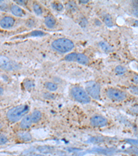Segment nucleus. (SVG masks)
I'll list each match as a JSON object with an SVG mask.
<instances>
[{
	"mask_svg": "<svg viewBox=\"0 0 138 156\" xmlns=\"http://www.w3.org/2000/svg\"><path fill=\"white\" fill-rule=\"evenodd\" d=\"M15 24V20L12 17L6 16L0 20V26L3 29H10Z\"/></svg>",
	"mask_w": 138,
	"mask_h": 156,
	"instance_id": "obj_8",
	"label": "nucleus"
},
{
	"mask_svg": "<svg viewBox=\"0 0 138 156\" xmlns=\"http://www.w3.org/2000/svg\"><path fill=\"white\" fill-rule=\"evenodd\" d=\"M56 24V20L53 16H48L45 18V24L49 28H53L55 27Z\"/></svg>",
	"mask_w": 138,
	"mask_h": 156,
	"instance_id": "obj_14",
	"label": "nucleus"
},
{
	"mask_svg": "<svg viewBox=\"0 0 138 156\" xmlns=\"http://www.w3.org/2000/svg\"><path fill=\"white\" fill-rule=\"evenodd\" d=\"M91 124L95 127H104L108 124V120L101 115H95L91 117Z\"/></svg>",
	"mask_w": 138,
	"mask_h": 156,
	"instance_id": "obj_7",
	"label": "nucleus"
},
{
	"mask_svg": "<svg viewBox=\"0 0 138 156\" xmlns=\"http://www.w3.org/2000/svg\"><path fill=\"white\" fill-rule=\"evenodd\" d=\"M67 8L68 9H69V10H71V9H74L76 8V5H75V3H74L73 2H70L68 3V6H67Z\"/></svg>",
	"mask_w": 138,
	"mask_h": 156,
	"instance_id": "obj_26",
	"label": "nucleus"
},
{
	"mask_svg": "<svg viewBox=\"0 0 138 156\" xmlns=\"http://www.w3.org/2000/svg\"><path fill=\"white\" fill-rule=\"evenodd\" d=\"M29 107L27 105L17 106L9 110L6 114V117L10 122H19L27 115Z\"/></svg>",
	"mask_w": 138,
	"mask_h": 156,
	"instance_id": "obj_1",
	"label": "nucleus"
},
{
	"mask_svg": "<svg viewBox=\"0 0 138 156\" xmlns=\"http://www.w3.org/2000/svg\"><path fill=\"white\" fill-rule=\"evenodd\" d=\"M0 68L6 71H12L19 69V65L7 57L0 55Z\"/></svg>",
	"mask_w": 138,
	"mask_h": 156,
	"instance_id": "obj_5",
	"label": "nucleus"
},
{
	"mask_svg": "<svg viewBox=\"0 0 138 156\" xmlns=\"http://www.w3.org/2000/svg\"><path fill=\"white\" fill-rule=\"evenodd\" d=\"M80 2H81V3H87V2H88V1H80Z\"/></svg>",
	"mask_w": 138,
	"mask_h": 156,
	"instance_id": "obj_29",
	"label": "nucleus"
},
{
	"mask_svg": "<svg viewBox=\"0 0 138 156\" xmlns=\"http://www.w3.org/2000/svg\"><path fill=\"white\" fill-rule=\"evenodd\" d=\"M8 138H7V137L5 135L0 134V145L5 144L6 143L8 142Z\"/></svg>",
	"mask_w": 138,
	"mask_h": 156,
	"instance_id": "obj_23",
	"label": "nucleus"
},
{
	"mask_svg": "<svg viewBox=\"0 0 138 156\" xmlns=\"http://www.w3.org/2000/svg\"><path fill=\"white\" fill-rule=\"evenodd\" d=\"M33 156H43V155H33Z\"/></svg>",
	"mask_w": 138,
	"mask_h": 156,
	"instance_id": "obj_30",
	"label": "nucleus"
},
{
	"mask_svg": "<svg viewBox=\"0 0 138 156\" xmlns=\"http://www.w3.org/2000/svg\"><path fill=\"white\" fill-rule=\"evenodd\" d=\"M37 150L40 152H41V153H50L53 151L54 148L49 146H39V147L37 148Z\"/></svg>",
	"mask_w": 138,
	"mask_h": 156,
	"instance_id": "obj_15",
	"label": "nucleus"
},
{
	"mask_svg": "<svg viewBox=\"0 0 138 156\" xmlns=\"http://www.w3.org/2000/svg\"><path fill=\"white\" fill-rule=\"evenodd\" d=\"M10 10L14 15L17 16V17H21L24 14L23 9L17 5H12L10 7Z\"/></svg>",
	"mask_w": 138,
	"mask_h": 156,
	"instance_id": "obj_10",
	"label": "nucleus"
},
{
	"mask_svg": "<svg viewBox=\"0 0 138 156\" xmlns=\"http://www.w3.org/2000/svg\"><path fill=\"white\" fill-rule=\"evenodd\" d=\"M86 92L88 95L94 99H99L100 98L101 87L98 83L90 81L86 85Z\"/></svg>",
	"mask_w": 138,
	"mask_h": 156,
	"instance_id": "obj_4",
	"label": "nucleus"
},
{
	"mask_svg": "<svg viewBox=\"0 0 138 156\" xmlns=\"http://www.w3.org/2000/svg\"><path fill=\"white\" fill-rule=\"evenodd\" d=\"M107 97L112 101H121L126 98V93L121 90L111 88L107 91Z\"/></svg>",
	"mask_w": 138,
	"mask_h": 156,
	"instance_id": "obj_6",
	"label": "nucleus"
},
{
	"mask_svg": "<svg viewBox=\"0 0 138 156\" xmlns=\"http://www.w3.org/2000/svg\"><path fill=\"white\" fill-rule=\"evenodd\" d=\"M31 119H32V122L33 124H36V123L39 122L40 121V119H42V113L41 112L39 111H35L32 113V115H31Z\"/></svg>",
	"mask_w": 138,
	"mask_h": 156,
	"instance_id": "obj_13",
	"label": "nucleus"
},
{
	"mask_svg": "<svg viewBox=\"0 0 138 156\" xmlns=\"http://www.w3.org/2000/svg\"><path fill=\"white\" fill-rule=\"evenodd\" d=\"M17 136L21 140L24 141V142H29L32 139V135L29 133H27V132L19 133L17 134Z\"/></svg>",
	"mask_w": 138,
	"mask_h": 156,
	"instance_id": "obj_12",
	"label": "nucleus"
},
{
	"mask_svg": "<svg viewBox=\"0 0 138 156\" xmlns=\"http://www.w3.org/2000/svg\"><path fill=\"white\" fill-rule=\"evenodd\" d=\"M15 2L17 3H18V4H25L26 3V1H15Z\"/></svg>",
	"mask_w": 138,
	"mask_h": 156,
	"instance_id": "obj_27",
	"label": "nucleus"
},
{
	"mask_svg": "<svg viewBox=\"0 0 138 156\" xmlns=\"http://www.w3.org/2000/svg\"><path fill=\"white\" fill-rule=\"evenodd\" d=\"M71 94L75 101L82 104L91 102V97L88 96L86 90L80 87H73L71 90Z\"/></svg>",
	"mask_w": 138,
	"mask_h": 156,
	"instance_id": "obj_3",
	"label": "nucleus"
},
{
	"mask_svg": "<svg viewBox=\"0 0 138 156\" xmlns=\"http://www.w3.org/2000/svg\"><path fill=\"white\" fill-rule=\"evenodd\" d=\"M45 87L49 91L53 92L58 90V85L53 82H46L45 83Z\"/></svg>",
	"mask_w": 138,
	"mask_h": 156,
	"instance_id": "obj_16",
	"label": "nucleus"
},
{
	"mask_svg": "<svg viewBox=\"0 0 138 156\" xmlns=\"http://www.w3.org/2000/svg\"><path fill=\"white\" fill-rule=\"evenodd\" d=\"M76 61L79 63L82 64V65H87L89 62V59L86 55L83 54H77Z\"/></svg>",
	"mask_w": 138,
	"mask_h": 156,
	"instance_id": "obj_11",
	"label": "nucleus"
},
{
	"mask_svg": "<svg viewBox=\"0 0 138 156\" xmlns=\"http://www.w3.org/2000/svg\"><path fill=\"white\" fill-rule=\"evenodd\" d=\"M32 124L33 122L31 116L30 115H26L21 119V122H20V127L22 129H28L32 126Z\"/></svg>",
	"mask_w": 138,
	"mask_h": 156,
	"instance_id": "obj_9",
	"label": "nucleus"
},
{
	"mask_svg": "<svg viewBox=\"0 0 138 156\" xmlns=\"http://www.w3.org/2000/svg\"><path fill=\"white\" fill-rule=\"evenodd\" d=\"M99 46H100L101 49L104 51H105V52L108 53L112 51V48L110 47V45H108V44L105 43V42H100V43H99Z\"/></svg>",
	"mask_w": 138,
	"mask_h": 156,
	"instance_id": "obj_17",
	"label": "nucleus"
},
{
	"mask_svg": "<svg viewBox=\"0 0 138 156\" xmlns=\"http://www.w3.org/2000/svg\"><path fill=\"white\" fill-rule=\"evenodd\" d=\"M3 93V89L1 87H0V95H1Z\"/></svg>",
	"mask_w": 138,
	"mask_h": 156,
	"instance_id": "obj_28",
	"label": "nucleus"
},
{
	"mask_svg": "<svg viewBox=\"0 0 138 156\" xmlns=\"http://www.w3.org/2000/svg\"><path fill=\"white\" fill-rule=\"evenodd\" d=\"M33 10H34V12L37 15H40L42 14V8L40 5H39L38 3H35L33 4Z\"/></svg>",
	"mask_w": 138,
	"mask_h": 156,
	"instance_id": "obj_21",
	"label": "nucleus"
},
{
	"mask_svg": "<svg viewBox=\"0 0 138 156\" xmlns=\"http://www.w3.org/2000/svg\"><path fill=\"white\" fill-rule=\"evenodd\" d=\"M52 6L55 9H56L57 10H62L63 8V6H62V3H53Z\"/></svg>",
	"mask_w": 138,
	"mask_h": 156,
	"instance_id": "obj_24",
	"label": "nucleus"
},
{
	"mask_svg": "<svg viewBox=\"0 0 138 156\" xmlns=\"http://www.w3.org/2000/svg\"><path fill=\"white\" fill-rule=\"evenodd\" d=\"M1 127H2V126H1V124H0V129H1Z\"/></svg>",
	"mask_w": 138,
	"mask_h": 156,
	"instance_id": "obj_31",
	"label": "nucleus"
},
{
	"mask_svg": "<svg viewBox=\"0 0 138 156\" xmlns=\"http://www.w3.org/2000/svg\"><path fill=\"white\" fill-rule=\"evenodd\" d=\"M77 54H76V53H71V54H68L67 56L65 57V60L69 62L76 61Z\"/></svg>",
	"mask_w": 138,
	"mask_h": 156,
	"instance_id": "obj_20",
	"label": "nucleus"
},
{
	"mask_svg": "<svg viewBox=\"0 0 138 156\" xmlns=\"http://www.w3.org/2000/svg\"><path fill=\"white\" fill-rule=\"evenodd\" d=\"M126 72V67H124V66L118 65L115 68V73L117 75H123Z\"/></svg>",
	"mask_w": 138,
	"mask_h": 156,
	"instance_id": "obj_18",
	"label": "nucleus"
},
{
	"mask_svg": "<svg viewBox=\"0 0 138 156\" xmlns=\"http://www.w3.org/2000/svg\"><path fill=\"white\" fill-rule=\"evenodd\" d=\"M52 47L60 53H66L73 49L74 43L67 38H59L53 42Z\"/></svg>",
	"mask_w": 138,
	"mask_h": 156,
	"instance_id": "obj_2",
	"label": "nucleus"
},
{
	"mask_svg": "<svg viewBox=\"0 0 138 156\" xmlns=\"http://www.w3.org/2000/svg\"><path fill=\"white\" fill-rule=\"evenodd\" d=\"M43 35H45V34L43 32H42V31H33V32L31 33V36H43Z\"/></svg>",
	"mask_w": 138,
	"mask_h": 156,
	"instance_id": "obj_25",
	"label": "nucleus"
},
{
	"mask_svg": "<svg viewBox=\"0 0 138 156\" xmlns=\"http://www.w3.org/2000/svg\"><path fill=\"white\" fill-rule=\"evenodd\" d=\"M103 20H104V22L106 24V25H107L108 27H112V26L113 25L112 18L110 17V16L108 15H105Z\"/></svg>",
	"mask_w": 138,
	"mask_h": 156,
	"instance_id": "obj_19",
	"label": "nucleus"
},
{
	"mask_svg": "<svg viewBox=\"0 0 138 156\" xmlns=\"http://www.w3.org/2000/svg\"><path fill=\"white\" fill-rule=\"evenodd\" d=\"M33 86H34V83L32 80H27L24 83V87L27 90H31L33 89Z\"/></svg>",
	"mask_w": 138,
	"mask_h": 156,
	"instance_id": "obj_22",
	"label": "nucleus"
}]
</instances>
